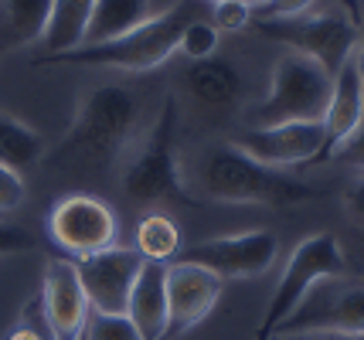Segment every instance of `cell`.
Wrapping results in <instances>:
<instances>
[{
	"instance_id": "cell-35",
	"label": "cell",
	"mask_w": 364,
	"mask_h": 340,
	"mask_svg": "<svg viewBox=\"0 0 364 340\" xmlns=\"http://www.w3.org/2000/svg\"><path fill=\"white\" fill-rule=\"evenodd\" d=\"M211 4H225V0H211ZM235 4H245V7H252V11H259L266 0H235Z\"/></svg>"
},
{
	"instance_id": "cell-24",
	"label": "cell",
	"mask_w": 364,
	"mask_h": 340,
	"mask_svg": "<svg viewBox=\"0 0 364 340\" xmlns=\"http://www.w3.org/2000/svg\"><path fill=\"white\" fill-rule=\"evenodd\" d=\"M177 51H184L194 62L215 58V55H218V31H215L208 21H191L188 28H184V34H181Z\"/></svg>"
},
{
	"instance_id": "cell-16",
	"label": "cell",
	"mask_w": 364,
	"mask_h": 340,
	"mask_svg": "<svg viewBox=\"0 0 364 340\" xmlns=\"http://www.w3.org/2000/svg\"><path fill=\"white\" fill-rule=\"evenodd\" d=\"M364 119V85H361V72H358V58H348L341 72L333 75V89H331V102H327V113H323V133H327V160H331V150L348 133L358 130V123Z\"/></svg>"
},
{
	"instance_id": "cell-12",
	"label": "cell",
	"mask_w": 364,
	"mask_h": 340,
	"mask_svg": "<svg viewBox=\"0 0 364 340\" xmlns=\"http://www.w3.org/2000/svg\"><path fill=\"white\" fill-rule=\"evenodd\" d=\"M140 269V252L127 248V245H112L95 256L75 259V273H79L82 290L89 296V307L99 313H127L129 290H133Z\"/></svg>"
},
{
	"instance_id": "cell-28",
	"label": "cell",
	"mask_w": 364,
	"mask_h": 340,
	"mask_svg": "<svg viewBox=\"0 0 364 340\" xmlns=\"http://www.w3.org/2000/svg\"><path fill=\"white\" fill-rule=\"evenodd\" d=\"M34 235L21 225H7L0 221V256H17V252H31L34 248Z\"/></svg>"
},
{
	"instance_id": "cell-10",
	"label": "cell",
	"mask_w": 364,
	"mask_h": 340,
	"mask_svg": "<svg viewBox=\"0 0 364 340\" xmlns=\"http://www.w3.org/2000/svg\"><path fill=\"white\" fill-rule=\"evenodd\" d=\"M48 235L68 256L85 259V256H95V252L116 245L119 221H116V211L102 197L68 194L48 214Z\"/></svg>"
},
{
	"instance_id": "cell-8",
	"label": "cell",
	"mask_w": 364,
	"mask_h": 340,
	"mask_svg": "<svg viewBox=\"0 0 364 340\" xmlns=\"http://www.w3.org/2000/svg\"><path fill=\"white\" fill-rule=\"evenodd\" d=\"M364 337V279L333 275L306 292L272 337ZM269 337V340H272Z\"/></svg>"
},
{
	"instance_id": "cell-22",
	"label": "cell",
	"mask_w": 364,
	"mask_h": 340,
	"mask_svg": "<svg viewBox=\"0 0 364 340\" xmlns=\"http://www.w3.org/2000/svg\"><path fill=\"white\" fill-rule=\"evenodd\" d=\"M136 252L143 262H174L181 256V228L171 214L150 211L136 225Z\"/></svg>"
},
{
	"instance_id": "cell-5",
	"label": "cell",
	"mask_w": 364,
	"mask_h": 340,
	"mask_svg": "<svg viewBox=\"0 0 364 340\" xmlns=\"http://www.w3.org/2000/svg\"><path fill=\"white\" fill-rule=\"evenodd\" d=\"M333 75L306 55L286 51L272 65V82L266 99L249 116L252 130L279 126V123H323L331 102Z\"/></svg>"
},
{
	"instance_id": "cell-9",
	"label": "cell",
	"mask_w": 364,
	"mask_h": 340,
	"mask_svg": "<svg viewBox=\"0 0 364 340\" xmlns=\"http://www.w3.org/2000/svg\"><path fill=\"white\" fill-rule=\"evenodd\" d=\"M181 262L201 265L218 279H255V275L269 273L276 259H279V238L269 228H249V231H235V235H218V238H205V242L188 245Z\"/></svg>"
},
{
	"instance_id": "cell-21",
	"label": "cell",
	"mask_w": 364,
	"mask_h": 340,
	"mask_svg": "<svg viewBox=\"0 0 364 340\" xmlns=\"http://www.w3.org/2000/svg\"><path fill=\"white\" fill-rule=\"evenodd\" d=\"M41 157H45V136L14 116L0 113V163L21 174Z\"/></svg>"
},
{
	"instance_id": "cell-13",
	"label": "cell",
	"mask_w": 364,
	"mask_h": 340,
	"mask_svg": "<svg viewBox=\"0 0 364 340\" xmlns=\"http://www.w3.org/2000/svg\"><path fill=\"white\" fill-rule=\"evenodd\" d=\"M222 279L191 262H167V334L164 340L184 337L188 330L208 320L222 300Z\"/></svg>"
},
{
	"instance_id": "cell-17",
	"label": "cell",
	"mask_w": 364,
	"mask_h": 340,
	"mask_svg": "<svg viewBox=\"0 0 364 340\" xmlns=\"http://www.w3.org/2000/svg\"><path fill=\"white\" fill-rule=\"evenodd\" d=\"M184 89L201 106H232L245 96V75L232 58H205L184 72Z\"/></svg>"
},
{
	"instance_id": "cell-6",
	"label": "cell",
	"mask_w": 364,
	"mask_h": 340,
	"mask_svg": "<svg viewBox=\"0 0 364 340\" xmlns=\"http://www.w3.org/2000/svg\"><path fill=\"white\" fill-rule=\"evenodd\" d=\"M333 275H348V256L337 242V235H331V231L306 235L286 259L279 283L269 296V307L262 313V324L255 330V340H269L272 330L306 300V292L323 279H333Z\"/></svg>"
},
{
	"instance_id": "cell-26",
	"label": "cell",
	"mask_w": 364,
	"mask_h": 340,
	"mask_svg": "<svg viewBox=\"0 0 364 340\" xmlns=\"http://www.w3.org/2000/svg\"><path fill=\"white\" fill-rule=\"evenodd\" d=\"M24 197H28L24 177H21L17 170L0 163V211H17L24 204Z\"/></svg>"
},
{
	"instance_id": "cell-34",
	"label": "cell",
	"mask_w": 364,
	"mask_h": 340,
	"mask_svg": "<svg viewBox=\"0 0 364 340\" xmlns=\"http://www.w3.org/2000/svg\"><path fill=\"white\" fill-rule=\"evenodd\" d=\"M272 340H364V337H320V334H314V337H272Z\"/></svg>"
},
{
	"instance_id": "cell-11",
	"label": "cell",
	"mask_w": 364,
	"mask_h": 340,
	"mask_svg": "<svg viewBox=\"0 0 364 340\" xmlns=\"http://www.w3.org/2000/svg\"><path fill=\"white\" fill-rule=\"evenodd\" d=\"M232 143L259 160L262 167L283 170V167H310L327 160V133L323 123H279V126H259L232 136Z\"/></svg>"
},
{
	"instance_id": "cell-31",
	"label": "cell",
	"mask_w": 364,
	"mask_h": 340,
	"mask_svg": "<svg viewBox=\"0 0 364 340\" xmlns=\"http://www.w3.org/2000/svg\"><path fill=\"white\" fill-rule=\"evenodd\" d=\"M7 340H45V337H41V334H38L34 327L24 324V327H17V330H14V334H11Z\"/></svg>"
},
{
	"instance_id": "cell-7",
	"label": "cell",
	"mask_w": 364,
	"mask_h": 340,
	"mask_svg": "<svg viewBox=\"0 0 364 340\" xmlns=\"http://www.w3.org/2000/svg\"><path fill=\"white\" fill-rule=\"evenodd\" d=\"M255 34L269 38L276 45L289 48L293 55H306L331 75L354 58L361 45V24L348 14H296V17H252L249 24Z\"/></svg>"
},
{
	"instance_id": "cell-2",
	"label": "cell",
	"mask_w": 364,
	"mask_h": 340,
	"mask_svg": "<svg viewBox=\"0 0 364 340\" xmlns=\"http://www.w3.org/2000/svg\"><path fill=\"white\" fill-rule=\"evenodd\" d=\"M198 187L205 191L208 201H222V204H300L317 197L320 191L289 177L283 170L262 167L259 160L245 157L232 140L211 143L205 157L198 163Z\"/></svg>"
},
{
	"instance_id": "cell-23",
	"label": "cell",
	"mask_w": 364,
	"mask_h": 340,
	"mask_svg": "<svg viewBox=\"0 0 364 340\" xmlns=\"http://www.w3.org/2000/svg\"><path fill=\"white\" fill-rule=\"evenodd\" d=\"M82 340H143V337L127 313H99V309H92L89 320H85Z\"/></svg>"
},
{
	"instance_id": "cell-3",
	"label": "cell",
	"mask_w": 364,
	"mask_h": 340,
	"mask_svg": "<svg viewBox=\"0 0 364 340\" xmlns=\"http://www.w3.org/2000/svg\"><path fill=\"white\" fill-rule=\"evenodd\" d=\"M191 4L181 0L174 7H167L164 14L150 17L136 31L112 38V41H99V45H79L72 51H58V55H41L34 58V68L48 65H82V68H119V72H150V68L164 65L181 45V34L191 24Z\"/></svg>"
},
{
	"instance_id": "cell-32",
	"label": "cell",
	"mask_w": 364,
	"mask_h": 340,
	"mask_svg": "<svg viewBox=\"0 0 364 340\" xmlns=\"http://www.w3.org/2000/svg\"><path fill=\"white\" fill-rule=\"evenodd\" d=\"M341 4H344V11H348L350 21L361 24V0H341Z\"/></svg>"
},
{
	"instance_id": "cell-29",
	"label": "cell",
	"mask_w": 364,
	"mask_h": 340,
	"mask_svg": "<svg viewBox=\"0 0 364 340\" xmlns=\"http://www.w3.org/2000/svg\"><path fill=\"white\" fill-rule=\"evenodd\" d=\"M314 7V0H266L259 7V14L252 17H296V14H306Z\"/></svg>"
},
{
	"instance_id": "cell-30",
	"label": "cell",
	"mask_w": 364,
	"mask_h": 340,
	"mask_svg": "<svg viewBox=\"0 0 364 340\" xmlns=\"http://www.w3.org/2000/svg\"><path fill=\"white\" fill-rule=\"evenodd\" d=\"M344 211H348V221L350 225L364 228V177H358L354 184H348V191H344Z\"/></svg>"
},
{
	"instance_id": "cell-20",
	"label": "cell",
	"mask_w": 364,
	"mask_h": 340,
	"mask_svg": "<svg viewBox=\"0 0 364 340\" xmlns=\"http://www.w3.org/2000/svg\"><path fill=\"white\" fill-rule=\"evenodd\" d=\"M92 7H95V0H51L48 31L41 38L48 55L79 48L82 41H85L89 21H92Z\"/></svg>"
},
{
	"instance_id": "cell-1",
	"label": "cell",
	"mask_w": 364,
	"mask_h": 340,
	"mask_svg": "<svg viewBox=\"0 0 364 340\" xmlns=\"http://www.w3.org/2000/svg\"><path fill=\"white\" fill-rule=\"evenodd\" d=\"M140 96L129 85H95L82 96L72 126L65 130L62 143L45 157L48 167H95L112 160L136 130Z\"/></svg>"
},
{
	"instance_id": "cell-33",
	"label": "cell",
	"mask_w": 364,
	"mask_h": 340,
	"mask_svg": "<svg viewBox=\"0 0 364 340\" xmlns=\"http://www.w3.org/2000/svg\"><path fill=\"white\" fill-rule=\"evenodd\" d=\"M354 58H358V72H361V85H364V28H361V45L354 51Z\"/></svg>"
},
{
	"instance_id": "cell-4",
	"label": "cell",
	"mask_w": 364,
	"mask_h": 340,
	"mask_svg": "<svg viewBox=\"0 0 364 340\" xmlns=\"http://www.w3.org/2000/svg\"><path fill=\"white\" fill-rule=\"evenodd\" d=\"M119 187L133 204H164V201H181V204H201V197L188 191L177 163V99L167 96L160 106L150 133L143 136L136 153L127 160L119 174Z\"/></svg>"
},
{
	"instance_id": "cell-15",
	"label": "cell",
	"mask_w": 364,
	"mask_h": 340,
	"mask_svg": "<svg viewBox=\"0 0 364 340\" xmlns=\"http://www.w3.org/2000/svg\"><path fill=\"white\" fill-rule=\"evenodd\" d=\"M127 317L143 340H164L167 334V262H143L129 290Z\"/></svg>"
},
{
	"instance_id": "cell-19",
	"label": "cell",
	"mask_w": 364,
	"mask_h": 340,
	"mask_svg": "<svg viewBox=\"0 0 364 340\" xmlns=\"http://www.w3.org/2000/svg\"><path fill=\"white\" fill-rule=\"evenodd\" d=\"M146 21H150V0H95L92 21H89V31H85L82 45L123 38Z\"/></svg>"
},
{
	"instance_id": "cell-27",
	"label": "cell",
	"mask_w": 364,
	"mask_h": 340,
	"mask_svg": "<svg viewBox=\"0 0 364 340\" xmlns=\"http://www.w3.org/2000/svg\"><path fill=\"white\" fill-rule=\"evenodd\" d=\"M333 160L348 163V167H354V170H364V119L358 123V130L348 133L341 143L331 150Z\"/></svg>"
},
{
	"instance_id": "cell-25",
	"label": "cell",
	"mask_w": 364,
	"mask_h": 340,
	"mask_svg": "<svg viewBox=\"0 0 364 340\" xmlns=\"http://www.w3.org/2000/svg\"><path fill=\"white\" fill-rule=\"evenodd\" d=\"M252 7H245V4H235V0H225V4H215V11H211V28L222 34V31H242V28H249L252 24Z\"/></svg>"
},
{
	"instance_id": "cell-14",
	"label": "cell",
	"mask_w": 364,
	"mask_h": 340,
	"mask_svg": "<svg viewBox=\"0 0 364 340\" xmlns=\"http://www.w3.org/2000/svg\"><path fill=\"white\" fill-rule=\"evenodd\" d=\"M41 313L51 340H82L89 320V296L82 290L75 262L55 259L41 279Z\"/></svg>"
},
{
	"instance_id": "cell-18",
	"label": "cell",
	"mask_w": 364,
	"mask_h": 340,
	"mask_svg": "<svg viewBox=\"0 0 364 340\" xmlns=\"http://www.w3.org/2000/svg\"><path fill=\"white\" fill-rule=\"evenodd\" d=\"M51 17V0H4L0 4V51L41 41Z\"/></svg>"
}]
</instances>
